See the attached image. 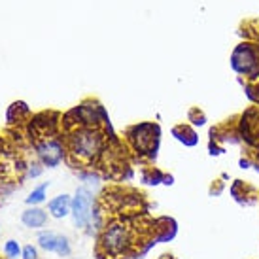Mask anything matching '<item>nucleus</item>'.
<instances>
[{
	"instance_id": "nucleus-1",
	"label": "nucleus",
	"mask_w": 259,
	"mask_h": 259,
	"mask_svg": "<svg viewBox=\"0 0 259 259\" xmlns=\"http://www.w3.org/2000/svg\"><path fill=\"white\" fill-rule=\"evenodd\" d=\"M106 146L99 127H76L68 137V153L79 165H93Z\"/></svg>"
},
{
	"instance_id": "nucleus-2",
	"label": "nucleus",
	"mask_w": 259,
	"mask_h": 259,
	"mask_svg": "<svg viewBox=\"0 0 259 259\" xmlns=\"http://www.w3.org/2000/svg\"><path fill=\"white\" fill-rule=\"evenodd\" d=\"M101 252L106 257L117 259L123 257L133 250L135 246V237L129 225L121 222H112L108 223L101 233Z\"/></svg>"
},
{
	"instance_id": "nucleus-3",
	"label": "nucleus",
	"mask_w": 259,
	"mask_h": 259,
	"mask_svg": "<svg viewBox=\"0 0 259 259\" xmlns=\"http://www.w3.org/2000/svg\"><path fill=\"white\" fill-rule=\"evenodd\" d=\"M231 68L246 81L259 79V42L244 40L235 46L229 57Z\"/></svg>"
},
{
	"instance_id": "nucleus-4",
	"label": "nucleus",
	"mask_w": 259,
	"mask_h": 259,
	"mask_svg": "<svg viewBox=\"0 0 259 259\" xmlns=\"http://www.w3.org/2000/svg\"><path fill=\"white\" fill-rule=\"evenodd\" d=\"M129 142L133 144V150L137 151L140 157L155 159L159 150V140H161V131L157 123H138L133 125L127 131Z\"/></svg>"
},
{
	"instance_id": "nucleus-5",
	"label": "nucleus",
	"mask_w": 259,
	"mask_h": 259,
	"mask_svg": "<svg viewBox=\"0 0 259 259\" xmlns=\"http://www.w3.org/2000/svg\"><path fill=\"white\" fill-rule=\"evenodd\" d=\"M95 197L87 187H78L72 197V208H70V216L74 220V225L78 229H87L91 227L95 220Z\"/></svg>"
},
{
	"instance_id": "nucleus-6",
	"label": "nucleus",
	"mask_w": 259,
	"mask_h": 259,
	"mask_svg": "<svg viewBox=\"0 0 259 259\" xmlns=\"http://www.w3.org/2000/svg\"><path fill=\"white\" fill-rule=\"evenodd\" d=\"M238 138L250 148H259V106L248 108L237 121Z\"/></svg>"
},
{
	"instance_id": "nucleus-7",
	"label": "nucleus",
	"mask_w": 259,
	"mask_h": 259,
	"mask_svg": "<svg viewBox=\"0 0 259 259\" xmlns=\"http://www.w3.org/2000/svg\"><path fill=\"white\" fill-rule=\"evenodd\" d=\"M36 153L44 166H55L65 159V146L59 138H44L40 144H36Z\"/></svg>"
},
{
	"instance_id": "nucleus-8",
	"label": "nucleus",
	"mask_w": 259,
	"mask_h": 259,
	"mask_svg": "<svg viewBox=\"0 0 259 259\" xmlns=\"http://www.w3.org/2000/svg\"><path fill=\"white\" fill-rule=\"evenodd\" d=\"M38 244H40L42 250L57 253L61 257H66V255H70V252H72L68 238L65 235H57L53 231H44V233H40L38 235Z\"/></svg>"
},
{
	"instance_id": "nucleus-9",
	"label": "nucleus",
	"mask_w": 259,
	"mask_h": 259,
	"mask_svg": "<svg viewBox=\"0 0 259 259\" xmlns=\"http://www.w3.org/2000/svg\"><path fill=\"white\" fill-rule=\"evenodd\" d=\"M229 191H231V195H233V199H235L238 204H242V206H250V204L259 201V195L255 193V189H253L252 186H248V184L242 180L233 182Z\"/></svg>"
},
{
	"instance_id": "nucleus-10",
	"label": "nucleus",
	"mask_w": 259,
	"mask_h": 259,
	"mask_svg": "<svg viewBox=\"0 0 259 259\" xmlns=\"http://www.w3.org/2000/svg\"><path fill=\"white\" fill-rule=\"evenodd\" d=\"M172 137L184 144L186 148H195V146L199 144V135H197V131H195L193 125H189V123H180V125H176L172 129Z\"/></svg>"
},
{
	"instance_id": "nucleus-11",
	"label": "nucleus",
	"mask_w": 259,
	"mask_h": 259,
	"mask_svg": "<svg viewBox=\"0 0 259 259\" xmlns=\"http://www.w3.org/2000/svg\"><path fill=\"white\" fill-rule=\"evenodd\" d=\"M70 208H72V197L70 195H57L55 199H51L48 202V210L53 218H66L70 214Z\"/></svg>"
},
{
	"instance_id": "nucleus-12",
	"label": "nucleus",
	"mask_w": 259,
	"mask_h": 259,
	"mask_svg": "<svg viewBox=\"0 0 259 259\" xmlns=\"http://www.w3.org/2000/svg\"><path fill=\"white\" fill-rule=\"evenodd\" d=\"M21 222H23V225L29 227V229H40V227H44V225L48 223V212L42 208H38V206L27 208L23 212Z\"/></svg>"
},
{
	"instance_id": "nucleus-13",
	"label": "nucleus",
	"mask_w": 259,
	"mask_h": 259,
	"mask_svg": "<svg viewBox=\"0 0 259 259\" xmlns=\"http://www.w3.org/2000/svg\"><path fill=\"white\" fill-rule=\"evenodd\" d=\"M142 180H144L146 184H150V186H157V184H166V186H170V184H172V176H166V174L159 172V170H155V168H151V170L144 172Z\"/></svg>"
},
{
	"instance_id": "nucleus-14",
	"label": "nucleus",
	"mask_w": 259,
	"mask_h": 259,
	"mask_svg": "<svg viewBox=\"0 0 259 259\" xmlns=\"http://www.w3.org/2000/svg\"><path fill=\"white\" fill-rule=\"evenodd\" d=\"M48 187H50V184H42V186H38L36 189H32V193L27 197V204H32V206L42 204V202L46 201V195H48Z\"/></svg>"
},
{
	"instance_id": "nucleus-15",
	"label": "nucleus",
	"mask_w": 259,
	"mask_h": 259,
	"mask_svg": "<svg viewBox=\"0 0 259 259\" xmlns=\"http://www.w3.org/2000/svg\"><path fill=\"white\" fill-rule=\"evenodd\" d=\"M187 119H189V125H193V127H204V125H206V115H204V112L199 108L189 110Z\"/></svg>"
},
{
	"instance_id": "nucleus-16",
	"label": "nucleus",
	"mask_w": 259,
	"mask_h": 259,
	"mask_svg": "<svg viewBox=\"0 0 259 259\" xmlns=\"http://www.w3.org/2000/svg\"><path fill=\"white\" fill-rule=\"evenodd\" d=\"M4 252H6V255L10 259H17L23 253L21 248H19V244H17L15 240H8L6 246H4Z\"/></svg>"
},
{
	"instance_id": "nucleus-17",
	"label": "nucleus",
	"mask_w": 259,
	"mask_h": 259,
	"mask_svg": "<svg viewBox=\"0 0 259 259\" xmlns=\"http://www.w3.org/2000/svg\"><path fill=\"white\" fill-rule=\"evenodd\" d=\"M23 259H40L34 246H25L23 248Z\"/></svg>"
},
{
	"instance_id": "nucleus-18",
	"label": "nucleus",
	"mask_w": 259,
	"mask_h": 259,
	"mask_svg": "<svg viewBox=\"0 0 259 259\" xmlns=\"http://www.w3.org/2000/svg\"><path fill=\"white\" fill-rule=\"evenodd\" d=\"M79 178L85 180L87 184H97V182H99V176L93 172H79Z\"/></svg>"
},
{
	"instance_id": "nucleus-19",
	"label": "nucleus",
	"mask_w": 259,
	"mask_h": 259,
	"mask_svg": "<svg viewBox=\"0 0 259 259\" xmlns=\"http://www.w3.org/2000/svg\"><path fill=\"white\" fill-rule=\"evenodd\" d=\"M222 191H223V182L222 180H216V186H214V184L210 186V195H214V197L222 195Z\"/></svg>"
},
{
	"instance_id": "nucleus-20",
	"label": "nucleus",
	"mask_w": 259,
	"mask_h": 259,
	"mask_svg": "<svg viewBox=\"0 0 259 259\" xmlns=\"http://www.w3.org/2000/svg\"><path fill=\"white\" fill-rule=\"evenodd\" d=\"M252 165H253V161L250 157L238 159V166H240V168H252Z\"/></svg>"
},
{
	"instance_id": "nucleus-21",
	"label": "nucleus",
	"mask_w": 259,
	"mask_h": 259,
	"mask_svg": "<svg viewBox=\"0 0 259 259\" xmlns=\"http://www.w3.org/2000/svg\"><path fill=\"white\" fill-rule=\"evenodd\" d=\"M40 174H42V168H40L38 165H32L29 168V176H30V178H36V176H40Z\"/></svg>"
},
{
	"instance_id": "nucleus-22",
	"label": "nucleus",
	"mask_w": 259,
	"mask_h": 259,
	"mask_svg": "<svg viewBox=\"0 0 259 259\" xmlns=\"http://www.w3.org/2000/svg\"><path fill=\"white\" fill-rule=\"evenodd\" d=\"M252 168H253V170H255V172H257V174H259V159H257V161H253V165H252Z\"/></svg>"
},
{
	"instance_id": "nucleus-23",
	"label": "nucleus",
	"mask_w": 259,
	"mask_h": 259,
	"mask_svg": "<svg viewBox=\"0 0 259 259\" xmlns=\"http://www.w3.org/2000/svg\"><path fill=\"white\" fill-rule=\"evenodd\" d=\"M257 202H259V201H257Z\"/></svg>"
}]
</instances>
